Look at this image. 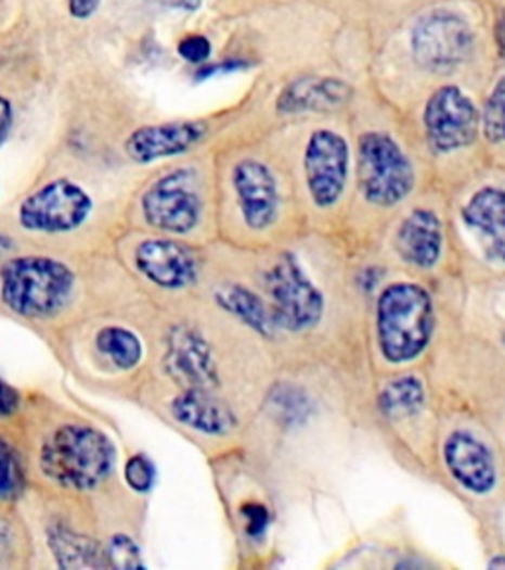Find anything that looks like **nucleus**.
I'll return each instance as SVG.
<instances>
[{
	"label": "nucleus",
	"instance_id": "nucleus-1",
	"mask_svg": "<svg viewBox=\"0 0 505 570\" xmlns=\"http://www.w3.org/2000/svg\"><path fill=\"white\" fill-rule=\"evenodd\" d=\"M435 335V303L415 281H396L375 302V341L387 365L401 367L417 360Z\"/></svg>",
	"mask_w": 505,
	"mask_h": 570
},
{
	"label": "nucleus",
	"instance_id": "nucleus-2",
	"mask_svg": "<svg viewBox=\"0 0 505 570\" xmlns=\"http://www.w3.org/2000/svg\"><path fill=\"white\" fill-rule=\"evenodd\" d=\"M115 466V447L93 426L67 425L46 440L40 468L57 485L89 492L109 478Z\"/></svg>",
	"mask_w": 505,
	"mask_h": 570
},
{
	"label": "nucleus",
	"instance_id": "nucleus-3",
	"mask_svg": "<svg viewBox=\"0 0 505 570\" xmlns=\"http://www.w3.org/2000/svg\"><path fill=\"white\" fill-rule=\"evenodd\" d=\"M76 276L64 262L46 256L11 257L0 268V300L12 314L48 319L64 309Z\"/></svg>",
	"mask_w": 505,
	"mask_h": 570
},
{
	"label": "nucleus",
	"instance_id": "nucleus-4",
	"mask_svg": "<svg viewBox=\"0 0 505 570\" xmlns=\"http://www.w3.org/2000/svg\"><path fill=\"white\" fill-rule=\"evenodd\" d=\"M261 288L276 331L302 335L319 327L326 312V297L295 254H275L261 274Z\"/></svg>",
	"mask_w": 505,
	"mask_h": 570
},
{
	"label": "nucleus",
	"instance_id": "nucleus-5",
	"mask_svg": "<svg viewBox=\"0 0 505 570\" xmlns=\"http://www.w3.org/2000/svg\"><path fill=\"white\" fill-rule=\"evenodd\" d=\"M358 173L363 199L379 208H393L415 189L411 161L393 137L379 131L360 137Z\"/></svg>",
	"mask_w": 505,
	"mask_h": 570
},
{
	"label": "nucleus",
	"instance_id": "nucleus-6",
	"mask_svg": "<svg viewBox=\"0 0 505 570\" xmlns=\"http://www.w3.org/2000/svg\"><path fill=\"white\" fill-rule=\"evenodd\" d=\"M144 220L168 235H190L199 220L204 202L199 194L198 173L194 168H174L154 180L141 201Z\"/></svg>",
	"mask_w": 505,
	"mask_h": 570
},
{
	"label": "nucleus",
	"instance_id": "nucleus-7",
	"mask_svg": "<svg viewBox=\"0 0 505 570\" xmlns=\"http://www.w3.org/2000/svg\"><path fill=\"white\" fill-rule=\"evenodd\" d=\"M93 201L74 180L55 179L34 190L18 208V223L28 232L66 235L86 223Z\"/></svg>",
	"mask_w": 505,
	"mask_h": 570
},
{
	"label": "nucleus",
	"instance_id": "nucleus-8",
	"mask_svg": "<svg viewBox=\"0 0 505 570\" xmlns=\"http://www.w3.org/2000/svg\"><path fill=\"white\" fill-rule=\"evenodd\" d=\"M474 34L461 14L432 11L418 18L411 34V50L418 66L451 72L472 54Z\"/></svg>",
	"mask_w": 505,
	"mask_h": 570
},
{
	"label": "nucleus",
	"instance_id": "nucleus-9",
	"mask_svg": "<svg viewBox=\"0 0 505 570\" xmlns=\"http://www.w3.org/2000/svg\"><path fill=\"white\" fill-rule=\"evenodd\" d=\"M425 135L432 153L446 155L472 145L480 131V113L456 86H442L427 101Z\"/></svg>",
	"mask_w": 505,
	"mask_h": 570
},
{
	"label": "nucleus",
	"instance_id": "nucleus-10",
	"mask_svg": "<svg viewBox=\"0 0 505 570\" xmlns=\"http://www.w3.org/2000/svg\"><path fill=\"white\" fill-rule=\"evenodd\" d=\"M350 177V145L332 129H316L305 149V179L312 204L328 211L340 202Z\"/></svg>",
	"mask_w": 505,
	"mask_h": 570
},
{
	"label": "nucleus",
	"instance_id": "nucleus-11",
	"mask_svg": "<svg viewBox=\"0 0 505 570\" xmlns=\"http://www.w3.org/2000/svg\"><path fill=\"white\" fill-rule=\"evenodd\" d=\"M243 223L252 232L275 226L281 213V192L275 173L257 159H243L231 175Z\"/></svg>",
	"mask_w": 505,
	"mask_h": 570
},
{
	"label": "nucleus",
	"instance_id": "nucleus-12",
	"mask_svg": "<svg viewBox=\"0 0 505 570\" xmlns=\"http://www.w3.org/2000/svg\"><path fill=\"white\" fill-rule=\"evenodd\" d=\"M444 466L462 492L483 497L497 485V464L490 446L470 430H452L442 447Z\"/></svg>",
	"mask_w": 505,
	"mask_h": 570
},
{
	"label": "nucleus",
	"instance_id": "nucleus-13",
	"mask_svg": "<svg viewBox=\"0 0 505 570\" xmlns=\"http://www.w3.org/2000/svg\"><path fill=\"white\" fill-rule=\"evenodd\" d=\"M134 266L146 280L163 290H184L198 278L194 252L177 240L151 238L134 250Z\"/></svg>",
	"mask_w": 505,
	"mask_h": 570
},
{
	"label": "nucleus",
	"instance_id": "nucleus-14",
	"mask_svg": "<svg viewBox=\"0 0 505 570\" xmlns=\"http://www.w3.org/2000/svg\"><path fill=\"white\" fill-rule=\"evenodd\" d=\"M208 135L204 122H170V124L144 125L132 131L125 141L127 157L148 165L158 159L177 157L198 145Z\"/></svg>",
	"mask_w": 505,
	"mask_h": 570
},
{
	"label": "nucleus",
	"instance_id": "nucleus-15",
	"mask_svg": "<svg viewBox=\"0 0 505 570\" xmlns=\"http://www.w3.org/2000/svg\"><path fill=\"white\" fill-rule=\"evenodd\" d=\"M166 369L184 389L211 391L218 384V367L208 341L187 327L172 331L166 351Z\"/></svg>",
	"mask_w": 505,
	"mask_h": 570
},
{
	"label": "nucleus",
	"instance_id": "nucleus-16",
	"mask_svg": "<svg viewBox=\"0 0 505 570\" xmlns=\"http://www.w3.org/2000/svg\"><path fill=\"white\" fill-rule=\"evenodd\" d=\"M444 246L442 223L435 211L415 208L399 224L396 235V250L406 266L429 271L439 266Z\"/></svg>",
	"mask_w": 505,
	"mask_h": 570
},
{
	"label": "nucleus",
	"instance_id": "nucleus-17",
	"mask_svg": "<svg viewBox=\"0 0 505 570\" xmlns=\"http://www.w3.org/2000/svg\"><path fill=\"white\" fill-rule=\"evenodd\" d=\"M174 420L206 436H225L237 428V416L206 389H184L170 404Z\"/></svg>",
	"mask_w": 505,
	"mask_h": 570
},
{
	"label": "nucleus",
	"instance_id": "nucleus-18",
	"mask_svg": "<svg viewBox=\"0 0 505 570\" xmlns=\"http://www.w3.org/2000/svg\"><path fill=\"white\" fill-rule=\"evenodd\" d=\"M350 84L338 78H298L281 91L276 110L285 115L332 112L352 100Z\"/></svg>",
	"mask_w": 505,
	"mask_h": 570
},
{
	"label": "nucleus",
	"instance_id": "nucleus-19",
	"mask_svg": "<svg viewBox=\"0 0 505 570\" xmlns=\"http://www.w3.org/2000/svg\"><path fill=\"white\" fill-rule=\"evenodd\" d=\"M462 220L482 238L490 254L505 266V189L476 190L462 208Z\"/></svg>",
	"mask_w": 505,
	"mask_h": 570
},
{
	"label": "nucleus",
	"instance_id": "nucleus-20",
	"mask_svg": "<svg viewBox=\"0 0 505 570\" xmlns=\"http://www.w3.org/2000/svg\"><path fill=\"white\" fill-rule=\"evenodd\" d=\"M216 303L225 314L252 329L257 335L264 339L275 337L276 325L269 309V303L251 288L242 283H228L216 291Z\"/></svg>",
	"mask_w": 505,
	"mask_h": 570
},
{
	"label": "nucleus",
	"instance_id": "nucleus-21",
	"mask_svg": "<svg viewBox=\"0 0 505 570\" xmlns=\"http://www.w3.org/2000/svg\"><path fill=\"white\" fill-rule=\"evenodd\" d=\"M55 560L64 569H103L109 567L105 550L91 539L69 529H54L48 539Z\"/></svg>",
	"mask_w": 505,
	"mask_h": 570
},
{
	"label": "nucleus",
	"instance_id": "nucleus-22",
	"mask_svg": "<svg viewBox=\"0 0 505 570\" xmlns=\"http://www.w3.org/2000/svg\"><path fill=\"white\" fill-rule=\"evenodd\" d=\"M425 403H427L425 384L413 375H403L389 380L377 396L379 410L389 420H405L411 416H417L425 408Z\"/></svg>",
	"mask_w": 505,
	"mask_h": 570
},
{
	"label": "nucleus",
	"instance_id": "nucleus-23",
	"mask_svg": "<svg viewBox=\"0 0 505 570\" xmlns=\"http://www.w3.org/2000/svg\"><path fill=\"white\" fill-rule=\"evenodd\" d=\"M95 347L101 355L121 370H131L143 358V343L125 327H105L95 337Z\"/></svg>",
	"mask_w": 505,
	"mask_h": 570
},
{
	"label": "nucleus",
	"instance_id": "nucleus-24",
	"mask_svg": "<svg viewBox=\"0 0 505 570\" xmlns=\"http://www.w3.org/2000/svg\"><path fill=\"white\" fill-rule=\"evenodd\" d=\"M480 127L483 137L492 145H504L505 143V78L500 79L490 93V98L483 105L480 115Z\"/></svg>",
	"mask_w": 505,
	"mask_h": 570
},
{
	"label": "nucleus",
	"instance_id": "nucleus-25",
	"mask_svg": "<svg viewBox=\"0 0 505 570\" xmlns=\"http://www.w3.org/2000/svg\"><path fill=\"white\" fill-rule=\"evenodd\" d=\"M23 490V470L11 442L0 436V502L16 497Z\"/></svg>",
	"mask_w": 505,
	"mask_h": 570
},
{
	"label": "nucleus",
	"instance_id": "nucleus-26",
	"mask_svg": "<svg viewBox=\"0 0 505 570\" xmlns=\"http://www.w3.org/2000/svg\"><path fill=\"white\" fill-rule=\"evenodd\" d=\"M105 557L109 567L115 569H143V559L139 545L127 535H115L111 539Z\"/></svg>",
	"mask_w": 505,
	"mask_h": 570
},
{
	"label": "nucleus",
	"instance_id": "nucleus-27",
	"mask_svg": "<svg viewBox=\"0 0 505 570\" xmlns=\"http://www.w3.org/2000/svg\"><path fill=\"white\" fill-rule=\"evenodd\" d=\"M125 481L132 492H151L154 481H156V468H154L153 459L144 456V454H134L125 464Z\"/></svg>",
	"mask_w": 505,
	"mask_h": 570
},
{
	"label": "nucleus",
	"instance_id": "nucleus-28",
	"mask_svg": "<svg viewBox=\"0 0 505 570\" xmlns=\"http://www.w3.org/2000/svg\"><path fill=\"white\" fill-rule=\"evenodd\" d=\"M178 54L184 58L190 64H204L211 54V45H209L206 36L199 34H192L186 36L180 45H178Z\"/></svg>",
	"mask_w": 505,
	"mask_h": 570
},
{
	"label": "nucleus",
	"instance_id": "nucleus-29",
	"mask_svg": "<svg viewBox=\"0 0 505 570\" xmlns=\"http://www.w3.org/2000/svg\"><path fill=\"white\" fill-rule=\"evenodd\" d=\"M243 517H245L247 535L261 537L264 529L269 525V511H267V507L261 504H249L243 509Z\"/></svg>",
	"mask_w": 505,
	"mask_h": 570
},
{
	"label": "nucleus",
	"instance_id": "nucleus-30",
	"mask_svg": "<svg viewBox=\"0 0 505 570\" xmlns=\"http://www.w3.org/2000/svg\"><path fill=\"white\" fill-rule=\"evenodd\" d=\"M18 410V392L0 379V418H9Z\"/></svg>",
	"mask_w": 505,
	"mask_h": 570
},
{
	"label": "nucleus",
	"instance_id": "nucleus-31",
	"mask_svg": "<svg viewBox=\"0 0 505 570\" xmlns=\"http://www.w3.org/2000/svg\"><path fill=\"white\" fill-rule=\"evenodd\" d=\"M100 9V0H69V14L77 21H88Z\"/></svg>",
	"mask_w": 505,
	"mask_h": 570
},
{
	"label": "nucleus",
	"instance_id": "nucleus-32",
	"mask_svg": "<svg viewBox=\"0 0 505 570\" xmlns=\"http://www.w3.org/2000/svg\"><path fill=\"white\" fill-rule=\"evenodd\" d=\"M12 119H14V112H12L11 101L0 96V145L4 143L7 135L11 131Z\"/></svg>",
	"mask_w": 505,
	"mask_h": 570
},
{
	"label": "nucleus",
	"instance_id": "nucleus-33",
	"mask_svg": "<svg viewBox=\"0 0 505 570\" xmlns=\"http://www.w3.org/2000/svg\"><path fill=\"white\" fill-rule=\"evenodd\" d=\"M494 38L500 58L505 62V11L502 12V14L497 16V21H495Z\"/></svg>",
	"mask_w": 505,
	"mask_h": 570
},
{
	"label": "nucleus",
	"instance_id": "nucleus-34",
	"mask_svg": "<svg viewBox=\"0 0 505 570\" xmlns=\"http://www.w3.org/2000/svg\"><path fill=\"white\" fill-rule=\"evenodd\" d=\"M11 250H14V242H12L11 236L0 232V256L9 254Z\"/></svg>",
	"mask_w": 505,
	"mask_h": 570
},
{
	"label": "nucleus",
	"instance_id": "nucleus-35",
	"mask_svg": "<svg viewBox=\"0 0 505 570\" xmlns=\"http://www.w3.org/2000/svg\"><path fill=\"white\" fill-rule=\"evenodd\" d=\"M490 567H492V569H505V555L495 557V559L490 562Z\"/></svg>",
	"mask_w": 505,
	"mask_h": 570
}]
</instances>
